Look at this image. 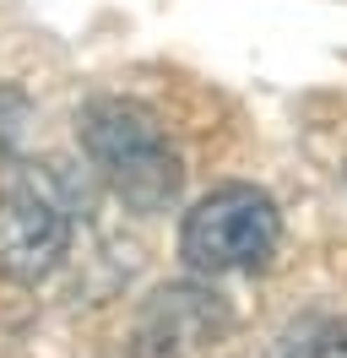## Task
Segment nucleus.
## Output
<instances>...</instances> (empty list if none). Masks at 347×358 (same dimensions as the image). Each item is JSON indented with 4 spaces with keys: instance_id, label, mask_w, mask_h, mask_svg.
Returning <instances> with one entry per match:
<instances>
[{
    "instance_id": "f257e3e1",
    "label": "nucleus",
    "mask_w": 347,
    "mask_h": 358,
    "mask_svg": "<svg viewBox=\"0 0 347 358\" xmlns=\"http://www.w3.org/2000/svg\"><path fill=\"white\" fill-rule=\"evenodd\" d=\"M76 136H82V152L92 157L98 179L130 212L174 206L185 185V163L152 109H141L136 98H92L76 114Z\"/></svg>"
},
{
    "instance_id": "20e7f679",
    "label": "nucleus",
    "mask_w": 347,
    "mask_h": 358,
    "mask_svg": "<svg viewBox=\"0 0 347 358\" xmlns=\"http://www.w3.org/2000/svg\"><path fill=\"white\" fill-rule=\"evenodd\" d=\"M271 358H347V320L337 315H309L277 336Z\"/></svg>"
},
{
    "instance_id": "39448f33",
    "label": "nucleus",
    "mask_w": 347,
    "mask_h": 358,
    "mask_svg": "<svg viewBox=\"0 0 347 358\" xmlns=\"http://www.w3.org/2000/svg\"><path fill=\"white\" fill-rule=\"evenodd\" d=\"M22 120H27V98H22L17 87H0V141H6V136H17Z\"/></svg>"
},
{
    "instance_id": "f03ea898",
    "label": "nucleus",
    "mask_w": 347,
    "mask_h": 358,
    "mask_svg": "<svg viewBox=\"0 0 347 358\" xmlns=\"http://www.w3.org/2000/svg\"><path fill=\"white\" fill-rule=\"evenodd\" d=\"M282 217L277 201L255 185H217L212 196L185 212L179 228V255L190 271L222 277V271H255L277 255Z\"/></svg>"
},
{
    "instance_id": "7ed1b4c3",
    "label": "nucleus",
    "mask_w": 347,
    "mask_h": 358,
    "mask_svg": "<svg viewBox=\"0 0 347 358\" xmlns=\"http://www.w3.org/2000/svg\"><path fill=\"white\" fill-rule=\"evenodd\" d=\"M71 245V217L60 196H49L33 174H11L0 185V277L38 282L60 266Z\"/></svg>"
}]
</instances>
